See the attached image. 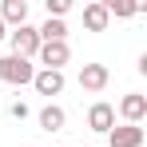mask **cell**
Masks as SVG:
<instances>
[{
	"label": "cell",
	"mask_w": 147,
	"mask_h": 147,
	"mask_svg": "<svg viewBox=\"0 0 147 147\" xmlns=\"http://www.w3.org/2000/svg\"><path fill=\"white\" fill-rule=\"evenodd\" d=\"M36 32H40V44H48V40H68V24H64V20H44Z\"/></svg>",
	"instance_id": "cell-13"
},
{
	"label": "cell",
	"mask_w": 147,
	"mask_h": 147,
	"mask_svg": "<svg viewBox=\"0 0 147 147\" xmlns=\"http://www.w3.org/2000/svg\"><path fill=\"white\" fill-rule=\"evenodd\" d=\"M103 8H107V16H115V20H127V16L143 12V4H131V0H103Z\"/></svg>",
	"instance_id": "cell-12"
},
{
	"label": "cell",
	"mask_w": 147,
	"mask_h": 147,
	"mask_svg": "<svg viewBox=\"0 0 147 147\" xmlns=\"http://www.w3.org/2000/svg\"><path fill=\"white\" fill-rule=\"evenodd\" d=\"M32 60H20V56H0V84H12V88H24L32 84Z\"/></svg>",
	"instance_id": "cell-1"
},
{
	"label": "cell",
	"mask_w": 147,
	"mask_h": 147,
	"mask_svg": "<svg viewBox=\"0 0 147 147\" xmlns=\"http://www.w3.org/2000/svg\"><path fill=\"white\" fill-rule=\"evenodd\" d=\"M107 80H111L107 64H84V68H80V88H84V92H103Z\"/></svg>",
	"instance_id": "cell-4"
},
{
	"label": "cell",
	"mask_w": 147,
	"mask_h": 147,
	"mask_svg": "<svg viewBox=\"0 0 147 147\" xmlns=\"http://www.w3.org/2000/svg\"><path fill=\"white\" fill-rule=\"evenodd\" d=\"M8 44H12V56H20V60H32L36 52H40V32L32 24H20L8 32Z\"/></svg>",
	"instance_id": "cell-2"
},
{
	"label": "cell",
	"mask_w": 147,
	"mask_h": 147,
	"mask_svg": "<svg viewBox=\"0 0 147 147\" xmlns=\"http://www.w3.org/2000/svg\"><path fill=\"white\" fill-rule=\"evenodd\" d=\"M107 147H143V127L135 123H119L107 131Z\"/></svg>",
	"instance_id": "cell-6"
},
{
	"label": "cell",
	"mask_w": 147,
	"mask_h": 147,
	"mask_svg": "<svg viewBox=\"0 0 147 147\" xmlns=\"http://www.w3.org/2000/svg\"><path fill=\"white\" fill-rule=\"evenodd\" d=\"M36 119H40V127H44V131H64L68 115H64V107H60V103H44Z\"/></svg>",
	"instance_id": "cell-11"
},
{
	"label": "cell",
	"mask_w": 147,
	"mask_h": 147,
	"mask_svg": "<svg viewBox=\"0 0 147 147\" xmlns=\"http://www.w3.org/2000/svg\"><path fill=\"white\" fill-rule=\"evenodd\" d=\"M88 127L107 135V131L115 127V107H111V103H103V99H96V103L88 107Z\"/></svg>",
	"instance_id": "cell-5"
},
{
	"label": "cell",
	"mask_w": 147,
	"mask_h": 147,
	"mask_svg": "<svg viewBox=\"0 0 147 147\" xmlns=\"http://www.w3.org/2000/svg\"><path fill=\"white\" fill-rule=\"evenodd\" d=\"M44 8H48V20H64L72 12V0H48Z\"/></svg>",
	"instance_id": "cell-14"
},
{
	"label": "cell",
	"mask_w": 147,
	"mask_h": 147,
	"mask_svg": "<svg viewBox=\"0 0 147 147\" xmlns=\"http://www.w3.org/2000/svg\"><path fill=\"white\" fill-rule=\"evenodd\" d=\"M64 84H68V80H64V72H48V68H40V72L32 76V88H36V92H40V96H60V92H64Z\"/></svg>",
	"instance_id": "cell-8"
},
{
	"label": "cell",
	"mask_w": 147,
	"mask_h": 147,
	"mask_svg": "<svg viewBox=\"0 0 147 147\" xmlns=\"http://www.w3.org/2000/svg\"><path fill=\"white\" fill-rule=\"evenodd\" d=\"M119 115H123V123H143V115H147V96H139V92H127V96L119 99Z\"/></svg>",
	"instance_id": "cell-7"
},
{
	"label": "cell",
	"mask_w": 147,
	"mask_h": 147,
	"mask_svg": "<svg viewBox=\"0 0 147 147\" xmlns=\"http://www.w3.org/2000/svg\"><path fill=\"white\" fill-rule=\"evenodd\" d=\"M8 115H12V119H28V103H24V99L8 103Z\"/></svg>",
	"instance_id": "cell-15"
},
{
	"label": "cell",
	"mask_w": 147,
	"mask_h": 147,
	"mask_svg": "<svg viewBox=\"0 0 147 147\" xmlns=\"http://www.w3.org/2000/svg\"><path fill=\"white\" fill-rule=\"evenodd\" d=\"M40 64L48 68V72H64V64L72 60V48H68V40H48V44H40Z\"/></svg>",
	"instance_id": "cell-3"
},
{
	"label": "cell",
	"mask_w": 147,
	"mask_h": 147,
	"mask_svg": "<svg viewBox=\"0 0 147 147\" xmlns=\"http://www.w3.org/2000/svg\"><path fill=\"white\" fill-rule=\"evenodd\" d=\"M0 40H8V28H4V20H0Z\"/></svg>",
	"instance_id": "cell-16"
},
{
	"label": "cell",
	"mask_w": 147,
	"mask_h": 147,
	"mask_svg": "<svg viewBox=\"0 0 147 147\" xmlns=\"http://www.w3.org/2000/svg\"><path fill=\"white\" fill-rule=\"evenodd\" d=\"M0 20H4V28L28 24V0H4L0 4Z\"/></svg>",
	"instance_id": "cell-9"
},
{
	"label": "cell",
	"mask_w": 147,
	"mask_h": 147,
	"mask_svg": "<svg viewBox=\"0 0 147 147\" xmlns=\"http://www.w3.org/2000/svg\"><path fill=\"white\" fill-rule=\"evenodd\" d=\"M107 24H111V16H107L103 0H92V4H84V28H88V32H103Z\"/></svg>",
	"instance_id": "cell-10"
}]
</instances>
